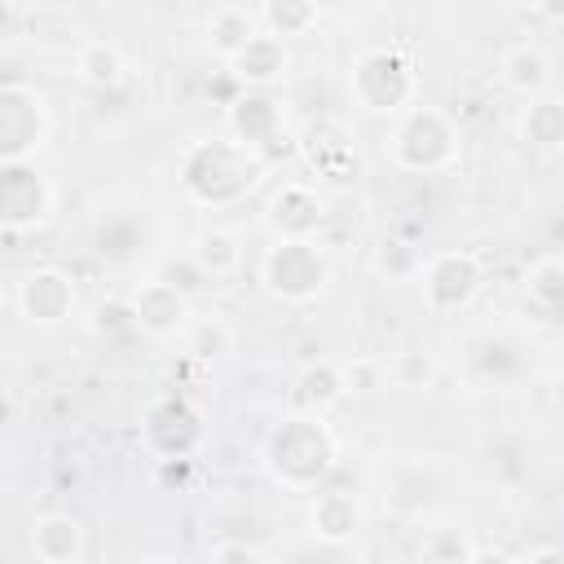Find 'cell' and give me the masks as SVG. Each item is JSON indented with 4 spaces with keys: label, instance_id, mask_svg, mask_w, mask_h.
Wrapping results in <instances>:
<instances>
[{
    "label": "cell",
    "instance_id": "obj_1",
    "mask_svg": "<svg viewBox=\"0 0 564 564\" xmlns=\"http://www.w3.org/2000/svg\"><path fill=\"white\" fill-rule=\"evenodd\" d=\"M335 458H339V441L330 423L313 410L282 419L264 441V471L295 494H313L335 471Z\"/></svg>",
    "mask_w": 564,
    "mask_h": 564
},
{
    "label": "cell",
    "instance_id": "obj_2",
    "mask_svg": "<svg viewBox=\"0 0 564 564\" xmlns=\"http://www.w3.org/2000/svg\"><path fill=\"white\" fill-rule=\"evenodd\" d=\"M260 154L238 145L234 137H203L189 141L176 159V181L198 207H225L238 203L260 181Z\"/></svg>",
    "mask_w": 564,
    "mask_h": 564
},
{
    "label": "cell",
    "instance_id": "obj_3",
    "mask_svg": "<svg viewBox=\"0 0 564 564\" xmlns=\"http://www.w3.org/2000/svg\"><path fill=\"white\" fill-rule=\"evenodd\" d=\"M419 62L405 44H366L348 66V93L366 115H405L419 106Z\"/></svg>",
    "mask_w": 564,
    "mask_h": 564
},
{
    "label": "cell",
    "instance_id": "obj_4",
    "mask_svg": "<svg viewBox=\"0 0 564 564\" xmlns=\"http://www.w3.org/2000/svg\"><path fill=\"white\" fill-rule=\"evenodd\" d=\"M463 154V137H458V123L436 110V106H414L397 119L392 137H388V159L401 167V172H445L454 167Z\"/></svg>",
    "mask_w": 564,
    "mask_h": 564
},
{
    "label": "cell",
    "instance_id": "obj_5",
    "mask_svg": "<svg viewBox=\"0 0 564 564\" xmlns=\"http://www.w3.org/2000/svg\"><path fill=\"white\" fill-rule=\"evenodd\" d=\"M330 282V256L322 238H278L260 256V286L282 304H313Z\"/></svg>",
    "mask_w": 564,
    "mask_h": 564
},
{
    "label": "cell",
    "instance_id": "obj_6",
    "mask_svg": "<svg viewBox=\"0 0 564 564\" xmlns=\"http://www.w3.org/2000/svg\"><path fill=\"white\" fill-rule=\"evenodd\" d=\"M53 137V106L26 79L0 84V163H35Z\"/></svg>",
    "mask_w": 564,
    "mask_h": 564
},
{
    "label": "cell",
    "instance_id": "obj_7",
    "mask_svg": "<svg viewBox=\"0 0 564 564\" xmlns=\"http://www.w3.org/2000/svg\"><path fill=\"white\" fill-rule=\"evenodd\" d=\"M57 212V185L35 163H0V220L9 234L48 225Z\"/></svg>",
    "mask_w": 564,
    "mask_h": 564
},
{
    "label": "cell",
    "instance_id": "obj_8",
    "mask_svg": "<svg viewBox=\"0 0 564 564\" xmlns=\"http://www.w3.org/2000/svg\"><path fill=\"white\" fill-rule=\"evenodd\" d=\"M13 308L26 326L35 330H53L62 326L66 317H75L79 308V291H75V278L57 264H35L18 278L13 286Z\"/></svg>",
    "mask_w": 564,
    "mask_h": 564
},
{
    "label": "cell",
    "instance_id": "obj_9",
    "mask_svg": "<svg viewBox=\"0 0 564 564\" xmlns=\"http://www.w3.org/2000/svg\"><path fill=\"white\" fill-rule=\"evenodd\" d=\"M419 278L432 313H463L485 286V269L476 251H436Z\"/></svg>",
    "mask_w": 564,
    "mask_h": 564
},
{
    "label": "cell",
    "instance_id": "obj_10",
    "mask_svg": "<svg viewBox=\"0 0 564 564\" xmlns=\"http://www.w3.org/2000/svg\"><path fill=\"white\" fill-rule=\"evenodd\" d=\"M128 304H132L137 330L150 335V339H172V335H181L185 322L194 317V313H189V295H185L176 282H167V278H150V282L132 286Z\"/></svg>",
    "mask_w": 564,
    "mask_h": 564
},
{
    "label": "cell",
    "instance_id": "obj_11",
    "mask_svg": "<svg viewBox=\"0 0 564 564\" xmlns=\"http://www.w3.org/2000/svg\"><path fill=\"white\" fill-rule=\"evenodd\" d=\"M379 498H383V511H392L397 520H423L436 502V476L423 458L405 454L397 463L383 467L379 476Z\"/></svg>",
    "mask_w": 564,
    "mask_h": 564
},
{
    "label": "cell",
    "instance_id": "obj_12",
    "mask_svg": "<svg viewBox=\"0 0 564 564\" xmlns=\"http://www.w3.org/2000/svg\"><path fill=\"white\" fill-rule=\"evenodd\" d=\"M269 229L278 238H317L322 220H326V203L317 194V185L308 181H286L282 189H273L269 212H264Z\"/></svg>",
    "mask_w": 564,
    "mask_h": 564
},
{
    "label": "cell",
    "instance_id": "obj_13",
    "mask_svg": "<svg viewBox=\"0 0 564 564\" xmlns=\"http://www.w3.org/2000/svg\"><path fill=\"white\" fill-rule=\"evenodd\" d=\"M225 123H229V137L238 145H247L251 154L282 141V106L269 93H242L238 101H229Z\"/></svg>",
    "mask_w": 564,
    "mask_h": 564
},
{
    "label": "cell",
    "instance_id": "obj_14",
    "mask_svg": "<svg viewBox=\"0 0 564 564\" xmlns=\"http://www.w3.org/2000/svg\"><path fill=\"white\" fill-rule=\"evenodd\" d=\"M84 524L75 516H62V511H48V516H35L31 529H26V546L40 564H79L84 560Z\"/></svg>",
    "mask_w": 564,
    "mask_h": 564
},
{
    "label": "cell",
    "instance_id": "obj_15",
    "mask_svg": "<svg viewBox=\"0 0 564 564\" xmlns=\"http://www.w3.org/2000/svg\"><path fill=\"white\" fill-rule=\"evenodd\" d=\"M498 75H502V84H507L511 93H520L524 101H533V97L551 93L555 62H551V53H546L542 44L520 40V44L502 48V57H498Z\"/></svg>",
    "mask_w": 564,
    "mask_h": 564
},
{
    "label": "cell",
    "instance_id": "obj_16",
    "mask_svg": "<svg viewBox=\"0 0 564 564\" xmlns=\"http://www.w3.org/2000/svg\"><path fill=\"white\" fill-rule=\"evenodd\" d=\"M308 524L322 546H348L361 529V502L348 489H322L308 507Z\"/></svg>",
    "mask_w": 564,
    "mask_h": 564
},
{
    "label": "cell",
    "instance_id": "obj_17",
    "mask_svg": "<svg viewBox=\"0 0 564 564\" xmlns=\"http://www.w3.org/2000/svg\"><path fill=\"white\" fill-rule=\"evenodd\" d=\"M516 132L524 145H533L542 154H560L564 150V93H542V97L524 101Z\"/></svg>",
    "mask_w": 564,
    "mask_h": 564
},
{
    "label": "cell",
    "instance_id": "obj_18",
    "mask_svg": "<svg viewBox=\"0 0 564 564\" xmlns=\"http://www.w3.org/2000/svg\"><path fill=\"white\" fill-rule=\"evenodd\" d=\"M260 18L256 9H242V4H220L207 13V48L220 57V62H234L256 35H260Z\"/></svg>",
    "mask_w": 564,
    "mask_h": 564
},
{
    "label": "cell",
    "instance_id": "obj_19",
    "mask_svg": "<svg viewBox=\"0 0 564 564\" xmlns=\"http://www.w3.org/2000/svg\"><path fill=\"white\" fill-rule=\"evenodd\" d=\"M229 70H234V79L247 84L251 93H264L273 79H282V70H286V48H282L278 35L260 31V35L229 62Z\"/></svg>",
    "mask_w": 564,
    "mask_h": 564
},
{
    "label": "cell",
    "instance_id": "obj_20",
    "mask_svg": "<svg viewBox=\"0 0 564 564\" xmlns=\"http://www.w3.org/2000/svg\"><path fill=\"white\" fill-rule=\"evenodd\" d=\"M189 260H194V269L203 273V282H207V278L216 282V278H234V273H238L242 247H238V238H234L229 229H207V234L194 238Z\"/></svg>",
    "mask_w": 564,
    "mask_h": 564
},
{
    "label": "cell",
    "instance_id": "obj_21",
    "mask_svg": "<svg viewBox=\"0 0 564 564\" xmlns=\"http://www.w3.org/2000/svg\"><path fill=\"white\" fill-rule=\"evenodd\" d=\"M300 397L313 414H326L330 405H339L348 397V379H344V366L330 361V357H317L300 370Z\"/></svg>",
    "mask_w": 564,
    "mask_h": 564
},
{
    "label": "cell",
    "instance_id": "obj_22",
    "mask_svg": "<svg viewBox=\"0 0 564 564\" xmlns=\"http://www.w3.org/2000/svg\"><path fill=\"white\" fill-rule=\"evenodd\" d=\"M123 70H128V62L110 40H84L75 48V75L88 88H115L123 79Z\"/></svg>",
    "mask_w": 564,
    "mask_h": 564
},
{
    "label": "cell",
    "instance_id": "obj_23",
    "mask_svg": "<svg viewBox=\"0 0 564 564\" xmlns=\"http://www.w3.org/2000/svg\"><path fill=\"white\" fill-rule=\"evenodd\" d=\"M524 295H529L546 317H560V313H564V256H542V260H533V269L524 273Z\"/></svg>",
    "mask_w": 564,
    "mask_h": 564
},
{
    "label": "cell",
    "instance_id": "obj_24",
    "mask_svg": "<svg viewBox=\"0 0 564 564\" xmlns=\"http://www.w3.org/2000/svg\"><path fill=\"white\" fill-rule=\"evenodd\" d=\"M181 339H185V352L189 357H207L212 361V357H225L234 348V326L220 313H198V317L185 322Z\"/></svg>",
    "mask_w": 564,
    "mask_h": 564
},
{
    "label": "cell",
    "instance_id": "obj_25",
    "mask_svg": "<svg viewBox=\"0 0 564 564\" xmlns=\"http://www.w3.org/2000/svg\"><path fill=\"white\" fill-rule=\"evenodd\" d=\"M256 18L269 35L286 40V35H308L322 18L317 4H304V0H282V4H256Z\"/></svg>",
    "mask_w": 564,
    "mask_h": 564
},
{
    "label": "cell",
    "instance_id": "obj_26",
    "mask_svg": "<svg viewBox=\"0 0 564 564\" xmlns=\"http://www.w3.org/2000/svg\"><path fill=\"white\" fill-rule=\"evenodd\" d=\"M388 375H392V383H397V388L423 392V388H432V379H436V357H432L427 348H405V352H397V357H392Z\"/></svg>",
    "mask_w": 564,
    "mask_h": 564
},
{
    "label": "cell",
    "instance_id": "obj_27",
    "mask_svg": "<svg viewBox=\"0 0 564 564\" xmlns=\"http://www.w3.org/2000/svg\"><path fill=\"white\" fill-rule=\"evenodd\" d=\"M375 264H379V273H388L392 282H410V278H419V273H423V264H427V260H423L410 242H401V238H383V247H379Z\"/></svg>",
    "mask_w": 564,
    "mask_h": 564
},
{
    "label": "cell",
    "instance_id": "obj_28",
    "mask_svg": "<svg viewBox=\"0 0 564 564\" xmlns=\"http://www.w3.org/2000/svg\"><path fill=\"white\" fill-rule=\"evenodd\" d=\"M88 326H93V335H106V339H110V335H119V330H137L128 295H123V300H101V304H93Z\"/></svg>",
    "mask_w": 564,
    "mask_h": 564
},
{
    "label": "cell",
    "instance_id": "obj_29",
    "mask_svg": "<svg viewBox=\"0 0 564 564\" xmlns=\"http://www.w3.org/2000/svg\"><path fill=\"white\" fill-rule=\"evenodd\" d=\"M344 379H348V392H379L383 388V366L375 357H352L344 366Z\"/></svg>",
    "mask_w": 564,
    "mask_h": 564
},
{
    "label": "cell",
    "instance_id": "obj_30",
    "mask_svg": "<svg viewBox=\"0 0 564 564\" xmlns=\"http://www.w3.org/2000/svg\"><path fill=\"white\" fill-rule=\"evenodd\" d=\"M207 564H264V555L256 546L238 542V538H225V542H216L207 551Z\"/></svg>",
    "mask_w": 564,
    "mask_h": 564
},
{
    "label": "cell",
    "instance_id": "obj_31",
    "mask_svg": "<svg viewBox=\"0 0 564 564\" xmlns=\"http://www.w3.org/2000/svg\"><path fill=\"white\" fill-rule=\"evenodd\" d=\"M467 564H520V555H507V551H498V546H476Z\"/></svg>",
    "mask_w": 564,
    "mask_h": 564
},
{
    "label": "cell",
    "instance_id": "obj_32",
    "mask_svg": "<svg viewBox=\"0 0 564 564\" xmlns=\"http://www.w3.org/2000/svg\"><path fill=\"white\" fill-rule=\"evenodd\" d=\"M520 564H564V546H533L529 555H520Z\"/></svg>",
    "mask_w": 564,
    "mask_h": 564
},
{
    "label": "cell",
    "instance_id": "obj_33",
    "mask_svg": "<svg viewBox=\"0 0 564 564\" xmlns=\"http://www.w3.org/2000/svg\"><path fill=\"white\" fill-rule=\"evenodd\" d=\"M137 564H181L176 555H145V560H137Z\"/></svg>",
    "mask_w": 564,
    "mask_h": 564
},
{
    "label": "cell",
    "instance_id": "obj_34",
    "mask_svg": "<svg viewBox=\"0 0 564 564\" xmlns=\"http://www.w3.org/2000/svg\"><path fill=\"white\" fill-rule=\"evenodd\" d=\"M414 564H445V560H432V555H423V551H419V560H414Z\"/></svg>",
    "mask_w": 564,
    "mask_h": 564
}]
</instances>
